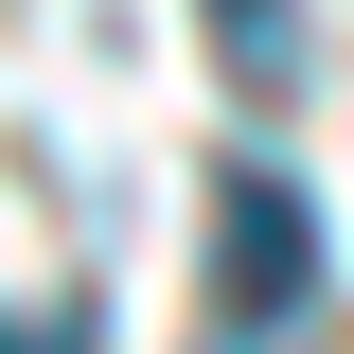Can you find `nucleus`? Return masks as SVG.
Here are the masks:
<instances>
[{
  "mask_svg": "<svg viewBox=\"0 0 354 354\" xmlns=\"http://www.w3.org/2000/svg\"><path fill=\"white\" fill-rule=\"evenodd\" d=\"M0 354H88V319H18L0 301Z\"/></svg>",
  "mask_w": 354,
  "mask_h": 354,
  "instance_id": "3",
  "label": "nucleus"
},
{
  "mask_svg": "<svg viewBox=\"0 0 354 354\" xmlns=\"http://www.w3.org/2000/svg\"><path fill=\"white\" fill-rule=\"evenodd\" d=\"M213 319L248 354H283L319 319V195L283 160H213Z\"/></svg>",
  "mask_w": 354,
  "mask_h": 354,
  "instance_id": "1",
  "label": "nucleus"
},
{
  "mask_svg": "<svg viewBox=\"0 0 354 354\" xmlns=\"http://www.w3.org/2000/svg\"><path fill=\"white\" fill-rule=\"evenodd\" d=\"M195 18H213V53H230V88H248V106H283V88H301V0H195Z\"/></svg>",
  "mask_w": 354,
  "mask_h": 354,
  "instance_id": "2",
  "label": "nucleus"
}]
</instances>
